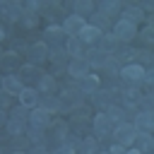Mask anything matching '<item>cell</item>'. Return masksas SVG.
I'll use <instances>...</instances> for the list:
<instances>
[{
	"label": "cell",
	"instance_id": "obj_1",
	"mask_svg": "<svg viewBox=\"0 0 154 154\" xmlns=\"http://www.w3.org/2000/svg\"><path fill=\"white\" fill-rule=\"evenodd\" d=\"M118 75H120V77H123V82H128L130 87H137V84H142L144 67H142V65H137V63H130V65L120 67V72H118Z\"/></svg>",
	"mask_w": 154,
	"mask_h": 154
},
{
	"label": "cell",
	"instance_id": "obj_2",
	"mask_svg": "<svg viewBox=\"0 0 154 154\" xmlns=\"http://www.w3.org/2000/svg\"><path fill=\"white\" fill-rule=\"evenodd\" d=\"M26 58L31 65H41L48 60V43L46 41H36L31 46H26Z\"/></svg>",
	"mask_w": 154,
	"mask_h": 154
},
{
	"label": "cell",
	"instance_id": "obj_3",
	"mask_svg": "<svg viewBox=\"0 0 154 154\" xmlns=\"http://www.w3.org/2000/svg\"><path fill=\"white\" fill-rule=\"evenodd\" d=\"M135 34H137V26H135V24H128V22H123V19H118V22L113 24V36H116L120 43H130V41L135 38Z\"/></svg>",
	"mask_w": 154,
	"mask_h": 154
},
{
	"label": "cell",
	"instance_id": "obj_4",
	"mask_svg": "<svg viewBox=\"0 0 154 154\" xmlns=\"http://www.w3.org/2000/svg\"><path fill=\"white\" fill-rule=\"evenodd\" d=\"M82 91L79 89H65L63 96L58 99L60 101V111H75L77 106H82Z\"/></svg>",
	"mask_w": 154,
	"mask_h": 154
},
{
	"label": "cell",
	"instance_id": "obj_5",
	"mask_svg": "<svg viewBox=\"0 0 154 154\" xmlns=\"http://www.w3.org/2000/svg\"><path fill=\"white\" fill-rule=\"evenodd\" d=\"M91 125H94V137H96V140L108 137V135L113 132V123L108 120V116H106V113H96V116H94V120H91Z\"/></svg>",
	"mask_w": 154,
	"mask_h": 154
},
{
	"label": "cell",
	"instance_id": "obj_6",
	"mask_svg": "<svg viewBox=\"0 0 154 154\" xmlns=\"http://www.w3.org/2000/svg\"><path fill=\"white\" fill-rule=\"evenodd\" d=\"M67 75L75 77V79H82V77L89 75V63L84 60V55H79V58H70V63H67Z\"/></svg>",
	"mask_w": 154,
	"mask_h": 154
},
{
	"label": "cell",
	"instance_id": "obj_7",
	"mask_svg": "<svg viewBox=\"0 0 154 154\" xmlns=\"http://www.w3.org/2000/svg\"><path fill=\"white\" fill-rule=\"evenodd\" d=\"M135 135H137V130L132 128V123H120V125H116V142L118 144H132L135 142Z\"/></svg>",
	"mask_w": 154,
	"mask_h": 154
},
{
	"label": "cell",
	"instance_id": "obj_8",
	"mask_svg": "<svg viewBox=\"0 0 154 154\" xmlns=\"http://www.w3.org/2000/svg\"><path fill=\"white\" fill-rule=\"evenodd\" d=\"M26 120H29V125H31V128H38V130H43L46 125H51V113L36 106V108H31V113L26 116Z\"/></svg>",
	"mask_w": 154,
	"mask_h": 154
},
{
	"label": "cell",
	"instance_id": "obj_9",
	"mask_svg": "<svg viewBox=\"0 0 154 154\" xmlns=\"http://www.w3.org/2000/svg\"><path fill=\"white\" fill-rule=\"evenodd\" d=\"M101 36H103V31H101V29H96V26H91V24H84V26H82V31L77 34V38H79L82 43H87V46L99 43V41H101Z\"/></svg>",
	"mask_w": 154,
	"mask_h": 154
},
{
	"label": "cell",
	"instance_id": "obj_10",
	"mask_svg": "<svg viewBox=\"0 0 154 154\" xmlns=\"http://www.w3.org/2000/svg\"><path fill=\"white\" fill-rule=\"evenodd\" d=\"M132 128H135L137 132H152V128H154V113H152V111H140V113L135 116Z\"/></svg>",
	"mask_w": 154,
	"mask_h": 154
},
{
	"label": "cell",
	"instance_id": "obj_11",
	"mask_svg": "<svg viewBox=\"0 0 154 154\" xmlns=\"http://www.w3.org/2000/svg\"><path fill=\"white\" fill-rule=\"evenodd\" d=\"M87 22H84V17H77V14H70V17H65L63 19V31L67 34V36H77L79 31H82V26H84Z\"/></svg>",
	"mask_w": 154,
	"mask_h": 154
},
{
	"label": "cell",
	"instance_id": "obj_12",
	"mask_svg": "<svg viewBox=\"0 0 154 154\" xmlns=\"http://www.w3.org/2000/svg\"><path fill=\"white\" fill-rule=\"evenodd\" d=\"M84 60L89 63V67H103V65H106V60H108V53H103L99 46H91V48L87 51Z\"/></svg>",
	"mask_w": 154,
	"mask_h": 154
},
{
	"label": "cell",
	"instance_id": "obj_13",
	"mask_svg": "<svg viewBox=\"0 0 154 154\" xmlns=\"http://www.w3.org/2000/svg\"><path fill=\"white\" fill-rule=\"evenodd\" d=\"M2 89H5L10 96H19V91L24 89V84H22L19 75H5V77H2Z\"/></svg>",
	"mask_w": 154,
	"mask_h": 154
},
{
	"label": "cell",
	"instance_id": "obj_14",
	"mask_svg": "<svg viewBox=\"0 0 154 154\" xmlns=\"http://www.w3.org/2000/svg\"><path fill=\"white\" fill-rule=\"evenodd\" d=\"M19 106H24V108H36V106H38V91L31 89V87H24V89L19 91Z\"/></svg>",
	"mask_w": 154,
	"mask_h": 154
},
{
	"label": "cell",
	"instance_id": "obj_15",
	"mask_svg": "<svg viewBox=\"0 0 154 154\" xmlns=\"http://www.w3.org/2000/svg\"><path fill=\"white\" fill-rule=\"evenodd\" d=\"M120 19H123V22H128V24H135V26H137V22H142V19H144V12H142L137 5H128V7L120 12Z\"/></svg>",
	"mask_w": 154,
	"mask_h": 154
},
{
	"label": "cell",
	"instance_id": "obj_16",
	"mask_svg": "<svg viewBox=\"0 0 154 154\" xmlns=\"http://www.w3.org/2000/svg\"><path fill=\"white\" fill-rule=\"evenodd\" d=\"M96 89H101V77L87 75V77L79 79V91H82V94H94Z\"/></svg>",
	"mask_w": 154,
	"mask_h": 154
},
{
	"label": "cell",
	"instance_id": "obj_17",
	"mask_svg": "<svg viewBox=\"0 0 154 154\" xmlns=\"http://www.w3.org/2000/svg\"><path fill=\"white\" fill-rule=\"evenodd\" d=\"M132 144H135V149H140L142 154H149V152L154 149V140H152V135H149V132H137Z\"/></svg>",
	"mask_w": 154,
	"mask_h": 154
},
{
	"label": "cell",
	"instance_id": "obj_18",
	"mask_svg": "<svg viewBox=\"0 0 154 154\" xmlns=\"http://www.w3.org/2000/svg\"><path fill=\"white\" fill-rule=\"evenodd\" d=\"M99 12L106 14L108 19H113V17H118V14L123 12V5H120L118 0H103V2L99 5Z\"/></svg>",
	"mask_w": 154,
	"mask_h": 154
},
{
	"label": "cell",
	"instance_id": "obj_19",
	"mask_svg": "<svg viewBox=\"0 0 154 154\" xmlns=\"http://www.w3.org/2000/svg\"><path fill=\"white\" fill-rule=\"evenodd\" d=\"M99 48L103 51V53H116V51H120V41L113 36V34H103L101 36V41H99Z\"/></svg>",
	"mask_w": 154,
	"mask_h": 154
},
{
	"label": "cell",
	"instance_id": "obj_20",
	"mask_svg": "<svg viewBox=\"0 0 154 154\" xmlns=\"http://www.w3.org/2000/svg\"><path fill=\"white\" fill-rule=\"evenodd\" d=\"M82 51H84V43H82L77 36H67V41H65V53H67L70 58H79Z\"/></svg>",
	"mask_w": 154,
	"mask_h": 154
},
{
	"label": "cell",
	"instance_id": "obj_21",
	"mask_svg": "<svg viewBox=\"0 0 154 154\" xmlns=\"http://www.w3.org/2000/svg\"><path fill=\"white\" fill-rule=\"evenodd\" d=\"M120 96H123V103H125L128 108H135V106L140 103V96H142V94H140L137 87H128V89L120 91Z\"/></svg>",
	"mask_w": 154,
	"mask_h": 154
},
{
	"label": "cell",
	"instance_id": "obj_22",
	"mask_svg": "<svg viewBox=\"0 0 154 154\" xmlns=\"http://www.w3.org/2000/svg\"><path fill=\"white\" fill-rule=\"evenodd\" d=\"M5 128H7V132H10L12 137H19V135L26 132V120H22V118H7Z\"/></svg>",
	"mask_w": 154,
	"mask_h": 154
},
{
	"label": "cell",
	"instance_id": "obj_23",
	"mask_svg": "<svg viewBox=\"0 0 154 154\" xmlns=\"http://www.w3.org/2000/svg\"><path fill=\"white\" fill-rule=\"evenodd\" d=\"M38 77H41V75H38V67H36V65L26 63V65L19 67V79H22V84H24V82H31V79H38Z\"/></svg>",
	"mask_w": 154,
	"mask_h": 154
},
{
	"label": "cell",
	"instance_id": "obj_24",
	"mask_svg": "<svg viewBox=\"0 0 154 154\" xmlns=\"http://www.w3.org/2000/svg\"><path fill=\"white\" fill-rule=\"evenodd\" d=\"M91 99H94V103H96L99 108H108L113 96H111V91H108V89H96V91L91 94Z\"/></svg>",
	"mask_w": 154,
	"mask_h": 154
},
{
	"label": "cell",
	"instance_id": "obj_25",
	"mask_svg": "<svg viewBox=\"0 0 154 154\" xmlns=\"http://www.w3.org/2000/svg\"><path fill=\"white\" fill-rule=\"evenodd\" d=\"M72 14H77V17H84V14H91L94 12V2L91 0H77V2H72Z\"/></svg>",
	"mask_w": 154,
	"mask_h": 154
},
{
	"label": "cell",
	"instance_id": "obj_26",
	"mask_svg": "<svg viewBox=\"0 0 154 154\" xmlns=\"http://www.w3.org/2000/svg\"><path fill=\"white\" fill-rule=\"evenodd\" d=\"M43 36H46L48 41H53V43H60V41H67V34L63 31V26H48V29L43 31Z\"/></svg>",
	"mask_w": 154,
	"mask_h": 154
},
{
	"label": "cell",
	"instance_id": "obj_27",
	"mask_svg": "<svg viewBox=\"0 0 154 154\" xmlns=\"http://www.w3.org/2000/svg\"><path fill=\"white\" fill-rule=\"evenodd\" d=\"M36 91L53 94V91H55V77H53V75H41V77H38V89H36Z\"/></svg>",
	"mask_w": 154,
	"mask_h": 154
},
{
	"label": "cell",
	"instance_id": "obj_28",
	"mask_svg": "<svg viewBox=\"0 0 154 154\" xmlns=\"http://www.w3.org/2000/svg\"><path fill=\"white\" fill-rule=\"evenodd\" d=\"M106 116H108V120H111L113 125H120V123H125V111H123V108H118V106H108Z\"/></svg>",
	"mask_w": 154,
	"mask_h": 154
},
{
	"label": "cell",
	"instance_id": "obj_29",
	"mask_svg": "<svg viewBox=\"0 0 154 154\" xmlns=\"http://www.w3.org/2000/svg\"><path fill=\"white\" fill-rule=\"evenodd\" d=\"M79 149H82V154H96V152H99L96 137H94V135H87V137L79 142Z\"/></svg>",
	"mask_w": 154,
	"mask_h": 154
},
{
	"label": "cell",
	"instance_id": "obj_30",
	"mask_svg": "<svg viewBox=\"0 0 154 154\" xmlns=\"http://www.w3.org/2000/svg\"><path fill=\"white\" fill-rule=\"evenodd\" d=\"M38 108H43V111L53 113V111H60V101H58V99H53V96H43V99H38Z\"/></svg>",
	"mask_w": 154,
	"mask_h": 154
},
{
	"label": "cell",
	"instance_id": "obj_31",
	"mask_svg": "<svg viewBox=\"0 0 154 154\" xmlns=\"http://www.w3.org/2000/svg\"><path fill=\"white\" fill-rule=\"evenodd\" d=\"M65 58H67V53H65V48H60V46H55L53 51H48V60H53V63L58 65V70H60V65L65 63Z\"/></svg>",
	"mask_w": 154,
	"mask_h": 154
},
{
	"label": "cell",
	"instance_id": "obj_32",
	"mask_svg": "<svg viewBox=\"0 0 154 154\" xmlns=\"http://www.w3.org/2000/svg\"><path fill=\"white\" fill-rule=\"evenodd\" d=\"M108 17L106 14H101V12H91V26H96V29H101V31H106L108 29Z\"/></svg>",
	"mask_w": 154,
	"mask_h": 154
},
{
	"label": "cell",
	"instance_id": "obj_33",
	"mask_svg": "<svg viewBox=\"0 0 154 154\" xmlns=\"http://www.w3.org/2000/svg\"><path fill=\"white\" fill-rule=\"evenodd\" d=\"M0 65H2L5 70H12V67L17 65V53H14V51H7V53H2V58H0Z\"/></svg>",
	"mask_w": 154,
	"mask_h": 154
},
{
	"label": "cell",
	"instance_id": "obj_34",
	"mask_svg": "<svg viewBox=\"0 0 154 154\" xmlns=\"http://www.w3.org/2000/svg\"><path fill=\"white\" fill-rule=\"evenodd\" d=\"M53 135H55V140H58V142H63V140L67 137V123H65V120L53 123Z\"/></svg>",
	"mask_w": 154,
	"mask_h": 154
},
{
	"label": "cell",
	"instance_id": "obj_35",
	"mask_svg": "<svg viewBox=\"0 0 154 154\" xmlns=\"http://www.w3.org/2000/svg\"><path fill=\"white\" fill-rule=\"evenodd\" d=\"M26 29H31V26H36L38 24V14H34V12H22V19H19Z\"/></svg>",
	"mask_w": 154,
	"mask_h": 154
},
{
	"label": "cell",
	"instance_id": "obj_36",
	"mask_svg": "<svg viewBox=\"0 0 154 154\" xmlns=\"http://www.w3.org/2000/svg\"><path fill=\"white\" fill-rule=\"evenodd\" d=\"M132 58H137V60H140L137 65H142V63L147 65V63H152V58H154V55H152V51H147V48H142V51H137V48H135V55H132Z\"/></svg>",
	"mask_w": 154,
	"mask_h": 154
},
{
	"label": "cell",
	"instance_id": "obj_37",
	"mask_svg": "<svg viewBox=\"0 0 154 154\" xmlns=\"http://www.w3.org/2000/svg\"><path fill=\"white\" fill-rule=\"evenodd\" d=\"M22 12H24V7H22L19 2H10V22L22 19Z\"/></svg>",
	"mask_w": 154,
	"mask_h": 154
},
{
	"label": "cell",
	"instance_id": "obj_38",
	"mask_svg": "<svg viewBox=\"0 0 154 154\" xmlns=\"http://www.w3.org/2000/svg\"><path fill=\"white\" fill-rule=\"evenodd\" d=\"M26 135H29V140H31L34 144H43V130H38V128H29Z\"/></svg>",
	"mask_w": 154,
	"mask_h": 154
},
{
	"label": "cell",
	"instance_id": "obj_39",
	"mask_svg": "<svg viewBox=\"0 0 154 154\" xmlns=\"http://www.w3.org/2000/svg\"><path fill=\"white\" fill-rule=\"evenodd\" d=\"M140 38H142L144 43H152V41H154V29H152V24H147V26L140 31Z\"/></svg>",
	"mask_w": 154,
	"mask_h": 154
},
{
	"label": "cell",
	"instance_id": "obj_40",
	"mask_svg": "<svg viewBox=\"0 0 154 154\" xmlns=\"http://www.w3.org/2000/svg\"><path fill=\"white\" fill-rule=\"evenodd\" d=\"M106 70H111L113 75H118L120 72V67H118V60H116V55H108V60H106V65H103Z\"/></svg>",
	"mask_w": 154,
	"mask_h": 154
},
{
	"label": "cell",
	"instance_id": "obj_41",
	"mask_svg": "<svg viewBox=\"0 0 154 154\" xmlns=\"http://www.w3.org/2000/svg\"><path fill=\"white\" fill-rule=\"evenodd\" d=\"M0 19L10 22V0H0Z\"/></svg>",
	"mask_w": 154,
	"mask_h": 154
},
{
	"label": "cell",
	"instance_id": "obj_42",
	"mask_svg": "<svg viewBox=\"0 0 154 154\" xmlns=\"http://www.w3.org/2000/svg\"><path fill=\"white\" fill-rule=\"evenodd\" d=\"M53 154H75V144H72V142H65V144H60Z\"/></svg>",
	"mask_w": 154,
	"mask_h": 154
},
{
	"label": "cell",
	"instance_id": "obj_43",
	"mask_svg": "<svg viewBox=\"0 0 154 154\" xmlns=\"http://www.w3.org/2000/svg\"><path fill=\"white\" fill-rule=\"evenodd\" d=\"M26 116H29V113H26V108H24V106H17V108L12 111V116H10V118H22V120H26Z\"/></svg>",
	"mask_w": 154,
	"mask_h": 154
},
{
	"label": "cell",
	"instance_id": "obj_44",
	"mask_svg": "<svg viewBox=\"0 0 154 154\" xmlns=\"http://www.w3.org/2000/svg\"><path fill=\"white\" fill-rule=\"evenodd\" d=\"M7 103H10V94L2 89V91H0V108L5 111V108H7Z\"/></svg>",
	"mask_w": 154,
	"mask_h": 154
},
{
	"label": "cell",
	"instance_id": "obj_45",
	"mask_svg": "<svg viewBox=\"0 0 154 154\" xmlns=\"http://www.w3.org/2000/svg\"><path fill=\"white\" fill-rule=\"evenodd\" d=\"M108 154H125V147H123V144H118V142H116V144H113V147H111V149H108Z\"/></svg>",
	"mask_w": 154,
	"mask_h": 154
},
{
	"label": "cell",
	"instance_id": "obj_46",
	"mask_svg": "<svg viewBox=\"0 0 154 154\" xmlns=\"http://www.w3.org/2000/svg\"><path fill=\"white\" fill-rule=\"evenodd\" d=\"M26 154H48V152H46V147H43V144H34V149H31V152H26Z\"/></svg>",
	"mask_w": 154,
	"mask_h": 154
},
{
	"label": "cell",
	"instance_id": "obj_47",
	"mask_svg": "<svg viewBox=\"0 0 154 154\" xmlns=\"http://www.w3.org/2000/svg\"><path fill=\"white\" fill-rule=\"evenodd\" d=\"M7 118H10V116H7V113H5V111H2V108H0V128H2V125H5V123H7Z\"/></svg>",
	"mask_w": 154,
	"mask_h": 154
},
{
	"label": "cell",
	"instance_id": "obj_48",
	"mask_svg": "<svg viewBox=\"0 0 154 154\" xmlns=\"http://www.w3.org/2000/svg\"><path fill=\"white\" fill-rule=\"evenodd\" d=\"M125 154H142L140 149H130V152H125Z\"/></svg>",
	"mask_w": 154,
	"mask_h": 154
},
{
	"label": "cell",
	"instance_id": "obj_49",
	"mask_svg": "<svg viewBox=\"0 0 154 154\" xmlns=\"http://www.w3.org/2000/svg\"><path fill=\"white\" fill-rule=\"evenodd\" d=\"M5 38V29H2V24H0V41Z\"/></svg>",
	"mask_w": 154,
	"mask_h": 154
},
{
	"label": "cell",
	"instance_id": "obj_50",
	"mask_svg": "<svg viewBox=\"0 0 154 154\" xmlns=\"http://www.w3.org/2000/svg\"><path fill=\"white\" fill-rule=\"evenodd\" d=\"M12 154H26V152H12Z\"/></svg>",
	"mask_w": 154,
	"mask_h": 154
},
{
	"label": "cell",
	"instance_id": "obj_51",
	"mask_svg": "<svg viewBox=\"0 0 154 154\" xmlns=\"http://www.w3.org/2000/svg\"><path fill=\"white\" fill-rule=\"evenodd\" d=\"M96 154H108V152H96Z\"/></svg>",
	"mask_w": 154,
	"mask_h": 154
},
{
	"label": "cell",
	"instance_id": "obj_52",
	"mask_svg": "<svg viewBox=\"0 0 154 154\" xmlns=\"http://www.w3.org/2000/svg\"><path fill=\"white\" fill-rule=\"evenodd\" d=\"M0 58H2V51H0Z\"/></svg>",
	"mask_w": 154,
	"mask_h": 154
},
{
	"label": "cell",
	"instance_id": "obj_53",
	"mask_svg": "<svg viewBox=\"0 0 154 154\" xmlns=\"http://www.w3.org/2000/svg\"><path fill=\"white\" fill-rule=\"evenodd\" d=\"M0 82H2V77H0Z\"/></svg>",
	"mask_w": 154,
	"mask_h": 154
},
{
	"label": "cell",
	"instance_id": "obj_54",
	"mask_svg": "<svg viewBox=\"0 0 154 154\" xmlns=\"http://www.w3.org/2000/svg\"><path fill=\"white\" fill-rule=\"evenodd\" d=\"M0 154H2V152H0Z\"/></svg>",
	"mask_w": 154,
	"mask_h": 154
}]
</instances>
